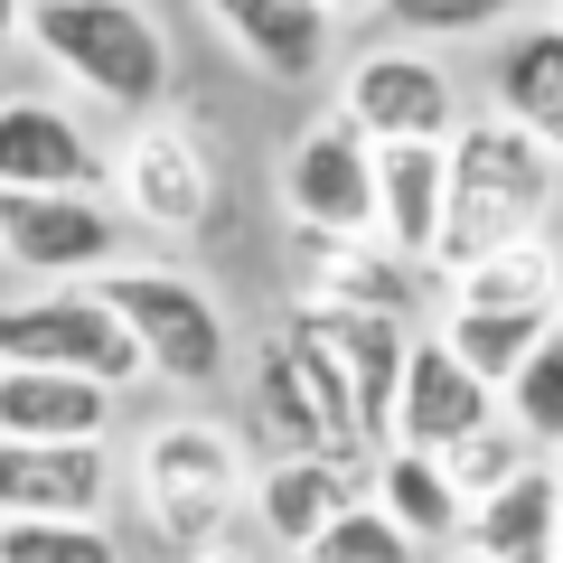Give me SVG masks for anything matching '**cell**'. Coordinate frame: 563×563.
Masks as SVG:
<instances>
[{
	"label": "cell",
	"instance_id": "obj_1",
	"mask_svg": "<svg viewBox=\"0 0 563 563\" xmlns=\"http://www.w3.org/2000/svg\"><path fill=\"white\" fill-rule=\"evenodd\" d=\"M554 179L563 161L536 132H517L507 113H461L451 132V207H442V254H432V282L470 273L498 244H526L554 225Z\"/></svg>",
	"mask_w": 563,
	"mask_h": 563
},
{
	"label": "cell",
	"instance_id": "obj_2",
	"mask_svg": "<svg viewBox=\"0 0 563 563\" xmlns=\"http://www.w3.org/2000/svg\"><path fill=\"white\" fill-rule=\"evenodd\" d=\"M20 47H38L47 76H66L85 103L122 122L169 113V85H179V57H169V29L151 20V0H29Z\"/></svg>",
	"mask_w": 563,
	"mask_h": 563
},
{
	"label": "cell",
	"instance_id": "obj_3",
	"mask_svg": "<svg viewBox=\"0 0 563 563\" xmlns=\"http://www.w3.org/2000/svg\"><path fill=\"white\" fill-rule=\"evenodd\" d=\"M244 404L263 422V461H329V470H357V479L376 470V432H366L339 357L291 310L244 347Z\"/></svg>",
	"mask_w": 563,
	"mask_h": 563
},
{
	"label": "cell",
	"instance_id": "obj_4",
	"mask_svg": "<svg viewBox=\"0 0 563 563\" xmlns=\"http://www.w3.org/2000/svg\"><path fill=\"white\" fill-rule=\"evenodd\" d=\"M244 488H254V461H244V442L225 432L217 413H169V422H151V432L132 442L141 526H151L179 563L235 536Z\"/></svg>",
	"mask_w": 563,
	"mask_h": 563
},
{
	"label": "cell",
	"instance_id": "obj_5",
	"mask_svg": "<svg viewBox=\"0 0 563 563\" xmlns=\"http://www.w3.org/2000/svg\"><path fill=\"white\" fill-rule=\"evenodd\" d=\"M95 291L113 301V320L132 329L141 366H151L161 385L207 395V385L235 366V320H225V301L188 273V263H113Z\"/></svg>",
	"mask_w": 563,
	"mask_h": 563
},
{
	"label": "cell",
	"instance_id": "obj_6",
	"mask_svg": "<svg viewBox=\"0 0 563 563\" xmlns=\"http://www.w3.org/2000/svg\"><path fill=\"white\" fill-rule=\"evenodd\" d=\"M103 198L122 207V225H141V235L161 244H198L207 225H217V151H207L198 122L179 113H151V122H122V141L103 151Z\"/></svg>",
	"mask_w": 563,
	"mask_h": 563
},
{
	"label": "cell",
	"instance_id": "obj_7",
	"mask_svg": "<svg viewBox=\"0 0 563 563\" xmlns=\"http://www.w3.org/2000/svg\"><path fill=\"white\" fill-rule=\"evenodd\" d=\"M113 263H132V225L103 188H0V273L57 291V282H103Z\"/></svg>",
	"mask_w": 563,
	"mask_h": 563
},
{
	"label": "cell",
	"instance_id": "obj_8",
	"mask_svg": "<svg viewBox=\"0 0 563 563\" xmlns=\"http://www.w3.org/2000/svg\"><path fill=\"white\" fill-rule=\"evenodd\" d=\"M0 366H57V376H95V385H141L132 329L113 320L95 282H57V291H20V301H0Z\"/></svg>",
	"mask_w": 563,
	"mask_h": 563
},
{
	"label": "cell",
	"instance_id": "obj_9",
	"mask_svg": "<svg viewBox=\"0 0 563 563\" xmlns=\"http://www.w3.org/2000/svg\"><path fill=\"white\" fill-rule=\"evenodd\" d=\"M282 217L291 235H376V141L329 103L282 151Z\"/></svg>",
	"mask_w": 563,
	"mask_h": 563
},
{
	"label": "cell",
	"instance_id": "obj_10",
	"mask_svg": "<svg viewBox=\"0 0 563 563\" xmlns=\"http://www.w3.org/2000/svg\"><path fill=\"white\" fill-rule=\"evenodd\" d=\"M339 113L357 122L376 151L385 141H451L461 132V76L442 66V47L385 38L339 76Z\"/></svg>",
	"mask_w": 563,
	"mask_h": 563
},
{
	"label": "cell",
	"instance_id": "obj_11",
	"mask_svg": "<svg viewBox=\"0 0 563 563\" xmlns=\"http://www.w3.org/2000/svg\"><path fill=\"white\" fill-rule=\"evenodd\" d=\"M122 488L113 442H0V517H76L103 526Z\"/></svg>",
	"mask_w": 563,
	"mask_h": 563
},
{
	"label": "cell",
	"instance_id": "obj_12",
	"mask_svg": "<svg viewBox=\"0 0 563 563\" xmlns=\"http://www.w3.org/2000/svg\"><path fill=\"white\" fill-rule=\"evenodd\" d=\"M291 254H301V301L310 310H385V320H413L442 291L422 263H404L376 235H291Z\"/></svg>",
	"mask_w": 563,
	"mask_h": 563
},
{
	"label": "cell",
	"instance_id": "obj_13",
	"mask_svg": "<svg viewBox=\"0 0 563 563\" xmlns=\"http://www.w3.org/2000/svg\"><path fill=\"white\" fill-rule=\"evenodd\" d=\"M488 422H498V385H479L442 339H432V329H422L413 357H404V395H395L385 442H395V451H432V461H451V451H461L470 432H488Z\"/></svg>",
	"mask_w": 563,
	"mask_h": 563
},
{
	"label": "cell",
	"instance_id": "obj_14",
	"mask_svg": "<svg viewBox=\"0 0 563 563\" xmlns=\"http://www.w3.org/2000/svg\"><path fill=\"white\" fill-rule=\"evenodd\" d=\"M217 38L254 66L263 85H320L329 76V47H339V20L320 0H198Z\"/></svg>",
	"mask_w": 563,
	"mask_h": 563
},
{
	"label": "cell",
	"instance_id": "obj_15",
	"mask_svg": "<svg viewBox=\"0 0 563 563\" xmlns=\"http://www.w3.org/2000/svg\"><path fill=\"white\" fill-rule=\"evenodd\" d=\"M0 188H103V141L57 95H0Z\"/></svg>",
	"mask_w": 563,
	"mask_h": 563
},
{
	"label": "cell",
	"instance_id": "obj_16",
	"mask_svg": "<svg viewBox=\"0 0 563 563\" xmlns=\"http://www.w3.org/2000/svg\"><path fill=\"white\" fill-rule=\"evenodd\" d=\"M291 320L339 357L347 395H357L366 432H376V451H385V422H395V395H404V357H413L422 329L413 320H385V310H310V301H291Z\"/></svg>",
	"mask_w": 563,
	"mask_h": 563
},
{
	"label": "cell",
	"instance_id": "obj_17",
	"mask_svg": "<svg viewBox=\"0 0 563 563\" xmlns=\"http://www.w3.org/2000/svg\"><path fill=\"white\" fill-rule=\"evenodd\" d=\"M366 479L357 470H329V461H254V488H244V517H254V536L273 544V554L301 563L310 544L339 526V507H357Z\"/></svg>",
	"mask_w": 563,
	"mask_h": 563
},
{
	"label": "cell",
	"instance_id": "obj_18",
	"mask_svg": "<svg viewBox=\"0 0 563 563\" xmlns=\"http://www.w3.org/2000/svg\"><path fill=\"white\" fill-rule=\"evenodd\" d=\"M442 207H451V141H385L376 151V244L432 273L442 254Z\"/></svg>",
	"mask_w": 563,
	"mask_h": 563
},
{
	"label": "cell",
	"instance_id": "obj_19",
	"mask_svg": "<svg viewBox=\"0 0 563 563\" xmlns=\"http://www.w3.org/2000/svg\"><path fill=\"white\" fill-rule=\"evenodd\" d=\"M122 395L57 366H0V442H113Z\"/></svg>",
	"mask_w": 563,
	"mask_h": 563
},
{
	"label": "cell",
	"instance_id": "obj_20",
	"mask_svg": "<svg viewBox=\"0 0 563 563\" xmlns=\"http://www.w3.org/2000/svg\"><path fill=\"white\" fill-rule=\"evenodd\" d=\"M488 113L536 132L563 161V20H517L488 57Z\"/></svg>",
	"mask_w": 563,
	"mask_h": 563
},
{
	"label": "cell",
	"instance_id": "obj_21",
	"mask_svg": "<svg viewBox=\"0 0 563 563\" xmlns=\"http://www.w3.org/2000/svg\"><path fill=\"white\" fill-rule=\"evenodd\" d=\"M461 544H470L479 563H554V554H563V470H554V461L517 470L498 498L470 507V536H461Z\"/></svg>",
	"mask_w": 563,
	"mask_h": 563
},
{
	"label": "cell",
	"instance_id": "obj_22",
	"mask_svg": "<svg viewBox=\"0 0 563 563\" xmlns=\"http://www.w3.org/2000/svg\"><path fill=\"white\" fill-rule=\"evenodd\" d=\"M366 498H376V507H385V517H395L432 563H442L451 544L470 536V498L451 488V470L432 461V451H395V442H385V451H376V470H366Z\"/></svg>",
	"mask_w": 563,
	"mask_h": 563
},
{
	"label": "cell",
	"instance_id": "obj_23",
	"mask_svg": "<svg viewBox=\"0 0 563 563\" xmlns=\"http://www.w3.org/2000/svg\"><path fill=\"white\" fill-rule=\"evenodd\" d=\"M442 310H563V244L526 235L442 282Z\"/></svg>",
	"mask_w": 563,
	"mask_h": 563
},
{
	"label": "cell",
	"instance_id": "obj_24",
	"mask_svg": "<svg viewBox=\"0 0 563 563\" xmlns=\"http://www.w3.org/2000/svg\"><path fill=\"white\" fill-rule=\"evenodd\" d=\"M432 339H442L479 385H507L544 339H554V310H442Z\"/></svg>",
	"mask_w": 563,
	"mask_h": 563
},
{
	"label": "cell",
	"instance_id": "obj_25",
	"mask_svg": "<svg viewBox=\"0 0 563 563\" xmlns=\"http://www.w3.org/2000/svg\"><path fill=\"white\" fill-rule=\"evenodd\" d=\"M498 413L517 422L526 442H536V461H563V329L498 385Z\"/></svg>",
	"mask_w": 563,
	"mask_h": 563
},
{
	"label": "cell",
	"instance_id": "obj_26",
	"mask_svg": "<svg viewBox=\"0 0 563 563\" xmlns=\"http://www.w3.org/2000/svg\"><path fill=\"white\" fill-rule=\"evenodd\" d=\"M526 0H385L376 20H395V38L451 47V38H507Z\"/></svg>",
	"mask_w": 563,
	"mask_h": 563
},
{
	"label": "cell",
	"instance_id": "obj_27",
	"mask_svg": "<svg viewBox=\"0 0 563 563\" xmlns=\"http://www.w3.org/2000/svg\"><path fill=\"white\" fill-rule=\"evenodd\" d=\"M0 563H122L113 517L76 526V517H0Z\"/></svg>",
	"mask_w": 563,
	"mask_h": 563
},
{
	"label": "cell",
	"instance_id": "obj_28",
	"mask_svg": "<svg viewBox=\"0 0 563 563\" xmlns=\"http://www.w3.org/2000/svg\"><path fill=\"white\" fill-rule=\"evenodd\" d=\"M301 563H432V554H422V544L404 536L376 498H357V507H339V526H329Z\"/></svg>",
	"mask_w": 563,
	"mask_h": 563
},
{
	"label": "cell",
	"instance_id": "obj_29",
	"mask_svg": "<svg viewBox=\"0 0 563 563\" xmlns=\"http://www.w3.org/2000/svg\"><path fill=\"white\" fill-rule=\"evenodd\" d=\"M442 470H451V488H461V498H470V507H479V498H498V488H507V479H517V470H536V442H526L517 422H507V413H498V422H488V432H470V442H461V451H451V461H442Z\"/></svg>",
	"mask_w": 563,
	"mask_h": 563
},
{
	"label": "cell",
	"instance_id": "obj_30",
	"mask_svg": "<svg viewBox=\"0 0 563 563\" xmlns=\"http://www.w3.org/2000/svg\"><path fill=\"white\" fill-rule=\"evenodd\" d=\"M188 563H263V544H244V536H225V544H207V554H188Z\"/></svg>",
	"mask_w": 563,
	"mask_h": 563
},
{
	"label": "cell",
	"instance_id": "obj_31",
	"mask_svg": "<svg viewBox=\"0 0 563 563\" xmlns=\"http://www.w3.org/2000/svg\"><path fill=\"white\" fill-rule=\"evenodd\" d=\"M20 20H29V0H0V57L20 47Z\"/></svg>",
	"mask_w": 563,
	"mask_h": 563
},
{
	"label": "cell",
	"instance_id": "obj_32",
	"mask_svg": "<svg viewBox=\"0 0 563 563\" xmlns=\"http://www.w3.org/2000/svg\"><path fill=\"white\" fill-rule=\"evenodd\" d=\"M320 10H329V20H376L385 0H320Z\"/></svg>",
	"mask_w": 563,
	"mask_h": 563
},
{
	"label": "cell",
	"instance_id": "obj_33",
	"mask_svg": "<svg viewBox=\"0 0 563 563\" xmlns=\"http://www.w3.org/2000/svg\"><path fill=\"white\" fill-rule=\"evenodd\" d=\"M442 563H479V554H470V544H451V554H442Z\"/></svg>",
	"mask_w": 563,
	"mask_h": 563
},
{
	"label": "cell",
	"instance_id": "obj_34",
	"mask_svg": "<svg viewBox=\"0 0 563 563\" xmlns=\"http://www.w3.org/2000/svg\"><path fill=\"white\" fill-rule=\"evenodd\" d=\"M554 217H563V179H554Z\"/></svg>",
	"mask_w": 563,
	"mask_h": 563
},
{
	"label": "cell",
	"instance_id": "obj_35",
	"mask_svg": "<svg viewBox=\"0 0 563 563\" xmlns=\"http://www.w3.org/2000/svg\"><path fill=\"white\" fill-rule=\"evenodd\" d=\"M554 20H563V0H554Z\"/></svg>",
	"mask_w": 563,
	"mask_h": 563
},
{
	"label": "cell",
	"instance_id": "obj_36",
	"mask_svg": "<svg viewBox=\"0 0 563 563\" xmlns=\"http://www.w3.org/2000/svg\"><path fill=\"white\" fill-rule=\"evenodd\" d=\"M554 329H563V310H554Z\"/></svg>",
	"mask_w": 563,
	"mask_h": 563
},
{
	"label": "cell",
	"instance_id": "obj_37",
	"mask_svg": "<svg viewBox=\"0 0 563 563\" xmlns=\"http://www.w3.org/2000/svg\"><path fill=\"white\" fill-rule=\"evenodd\" d=\"M554 563H563V554H554Z\"/></svg>",
	"mask_w": 563,
	"mask_h": 563
}]
</instances>
